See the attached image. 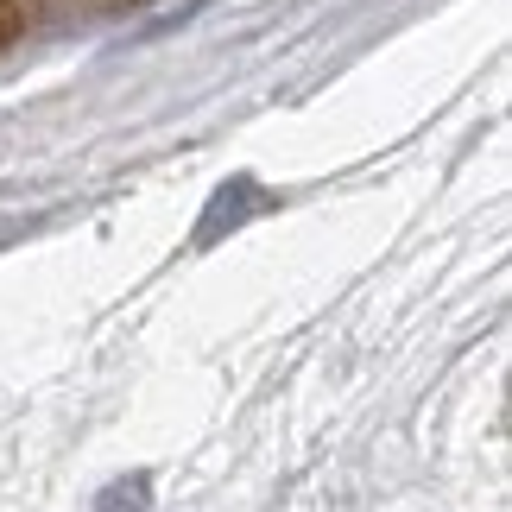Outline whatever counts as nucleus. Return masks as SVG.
Instances as JSON below:
<instances>
[{
	"instance_id": "1",
	"label": "nucleus",
	"mask_w": 512,
	"mask_h": 512,
	"mask_svg": "<svg viewBox=\"0 0 512 512\" xmlns=\"http://www.w3.org/2000/svg\"><path fill=\"white\" fill-rule=\"evenodd\" d=\"M102 512H146V475H133V481H114L108 494H102Z\"/></svg>"
}]
</instances>
